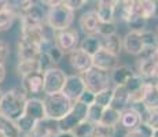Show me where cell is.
<instances>
[{
    "label": "cell",
    "mask_w": 158,
    "mask_h": 137,
    "mask_svg": "<svg viewBox=\"0 0 158 137\" xmlns=\"http://www.w3.org/2000/svg\"><path fill=\"white\" fill-rule=\"evenodd\" d=\"M77 102L83 103V104H85V106H88V107H89V106H92L94 103H95V93L91 92V91H88V89H85V91L83 92V95L78 97Z\"/></svg>",
    "instance_id": "60d3db41"
},
{
    "label": "cell",
    "mask_w": 158,
    "mask_h": 137,
    "mask_svg": "<svg viewBox=\"0 0 158 137\" xmlns=\"http://www.w3.org/2000/svg\"><path fill=\"white\" fill-rule=\"evenodd\" d=\"M111 99H113V88H106L101 92L95 93V104L101 106L103 108L110 107Z\"/></svg>",
    "instance_id": "1f68e13d"
},
{
    "label": "cell",
    "mask_w": 158,
    "mask_h": 137,
    "mask_svg": "<svg viewBox=\"0 0 158 137\" xmlns=\"http://www.w3.org/2000/svg\"><path fill=\"white\" fill-rule=\"evenodd\" d=\"M156 34L158 36V25H157V30H156Z\"/></svg>",
    "instance_id": "db71d44e"
},
{
    "label": "cell",
    "mask_w": 158,
    "mask_h": 137,
    "mask_svg": "<svg viewBox=\"0 0 158 137\" xmlns=\"http://www.w3.org/2000/svg\"><path fill=\"white\" fill-rule=\"evenodd\" d=\"M73 21H74V13L65 4V2H60V4H58L56 7L47 10L45 23L54 32H59V30L72 27Z\"/></svg>",
    "instance_id": "3957f363"
},
{
    "label": "cell",
    "mask_w": 158,
    "mask_h": 137,
    "mask_svg": "<svg viewBox=\"0 0 158 137\" xmlns=\"http://www.w3.org/2000/svg\"><path fill=\"white\" fill-rule=\"evenodd\" d=\"M142 56H147L148 59L151 60V63L158 69V47L153 48V50H146L142 54Z\"/></svg>",
    "instance_id": "f6af8a7d"
},
{
    "label": "cell",
    "mask_w": 158,
    "mask_h": 137,
    "mask_svg": "<svg viewBox=\"0 0 158 137\" xmlns=\"http://www.w3.org/2000/svg\"><path fill=\"white\" fill-rule=\"evenodd\" d=\"M45 118H47V115H45L44 102L41 99H37V97H29L25 103L22 115L14 123L17 126L18 132L21 135L26 136L33 132L37 122L45 119Z\"/></svg>",
    "instance_id": "6da1fadb"
},
{
    "label": "cell",
    "mask_w": 158,
    "mask_h": 137,
    "mask_svg": "<svg viewBox=\"0 0 158 137\" xmlns=\"http://www.w3.org/2000/svg\"><path fill=\"white\" fill-rule=\"evenodd\" d=\"M37 63H39V71L40 73H45L48 70L56 67L55 63L52 62V59H51L50 55L47 52H40V55L37 58Z\"/></svg>",
    "instance_id": "8d00e7d4"
},
{
    "label": "cell",
    "mask_w": 158,
    "mask_h": 137,
    "mask_svg": "<svg viewBox=\"0 0 158 137\" xmlns=\"http://www.w3.org/2000/svg\"><path fill=\"white\" fill-rule=\"evenodd\" d=\"M133 11L140 19L147 22L148 19L156 18L158 11V3L153 2V0H139L133 4Z\"/></svg>",
    "instance_id": "9a60e30c"
},
{
    "label": "cell",
    "mask_w": 158,
    "mask_h": 137,
    "mask_svg": "<svg viewBox=\"0 0 158 137\" xmlns=\"http://www.w3.org/2000/svg\"><path fill=\"white\" fill-rule=\"evenodd\" d=\"M102 48L118 58L121 54V51H123V38H121L118 34L103 37L102 38Z\"/></svg>",
    "instance_id": "83f0119b"
},
{
    "label": "cell",
    "mask_w": 158,
    "mask_h": 137,
    "mask_svg": "<svg viewBox=\"0 0 158 137\" xmlns=\"http://www.w3.org/2000/svg\"><path fill=\"white\" fill-rule=\"evenodd\" d=\"M88 106L83 104L80 102H74L72 106V110L68 112L66 117H63L60 121H58L59 132H73L81 122L87 119Z\"/></svg>",
    "instance_id": "5b68a950"
},
{
    "label": "cell",
    "mask_w": 158,
    "mask_h": 137,
    "mask_svg": "<svg viewBox=\"0 0 158 137\" xmlns=\"http://www.w3.org/2000/svg\"><path fill=\"white\" fill-rule=\"evenodd\" d=\"M136 74L143 77L146 81H154L158 77V69L151 63L147 56H142L136 63Z\"/></svg>",
    "instance_id": "cb8c5ba5"
},
{
    "label": "cell",
    "mask_w": 158,
    "mask_h": 137,
    "mask_svg": "<svg viewBox=\"0 0 158 137\" xmlns=\"http://www.w3.org/2000/svg\"><path fill=\"white\" fill-rule=\"evenodd\" d=\"M142 123V119H140V112L138 111L135 107H128L127 110H124L121 112V118H120V125L127 130H133Z\"/></svg>",
    "instance_id": "ffe728a7"
},
{
    "label": "cell",
    "mask_w": 158,
    "mask_h": 137,
    "mask_svg": "<svg viewBox=\"0 0 158 137\" xmlns=\"http://www.w3.org/2000/svg\"><path fill=\"white\" fill-rule=\"evenodd\" d=\"M133 4L135 0H124V2H115L114 6V23L117 22H124L127 23L129 18L133 15Z\"/></svg>",
    "instance_id": "ac0fdd59"
},
{
    "label": "cell",
    "mask_w": 158,
    "mask_h": 137,
    "mask_svg": "<svg viewBox=\"0 0 158 137\" xmlns=\"http://www.w3.org/2000/svg\"><path fill=\"white\" fill-rule=\"evenodd\" d=\"M63 2H65V4L70 8L73 13L77 11V10H80V8H83L84 6L88 3L87 0H63Z\"/></svg>",
    "instance_id": "ee69618b"
},
{
    "label": "cell",
    "mask_w": 158,
    "mask_h": 137,
    "mask_svg": "<svg viewBox=\"0 0 158 137\" xmlns=\"http://www.w3.org/2000/svg\"><path fill=\"white\" fill-rule=\"evenodd\" d=\"M78 32L73 27H69V29L65 30H59V32H55V47L59 48L63 54H70L72 51H74L77 48L78 42Z\"/></svg>",
    "instance_id": "9c48e42d"
},
{
    "label": "cell",
    "mask_w": 158,
    "mask_h": 137,
    "mask_svg": "<svg viewBox=\"0 0 158 137\" xmlns=\"http://www.w3.org/2000/svg\"><path fill=\"white\" fill-rule=\"evenodd\" d=\"M140 104L147 108H158V91L154 81H147Z\"/></svg>",
    "instance_id": "484cf974"
},
{
    "label": "cell",
    "mask_w": 158,
    "mask_h": 137,
    "mask_svg": "<svg viewBox=\"0 0 158 137\" xmlns=\"http://www.w3.org/2000/svg\"><path fill=\"white\" fill-rule=\"evenodd\" d=\"M23 137H35V136H32V135H26V136H23Z\"/></svg>",
    "instance_id": "f5cc1de1"
},
{
    "label": "cell",
    "mask_w": 158,
    "mask_h": 137,
    "mask_svg": "<svg viewBox=\"0 0 158 137\" xmlns=\"http://www.w3.org/2000/svg\"><path fill=\"white\" fill-rule=\"evenodd\" d=\"M81 78H83L87 89L94 93H98L106 88H110V73L105 71V70L91 67L81 75Z\"/></svg>",
    "instance_id": "8992f818"
},
{
    "label": "cell",
    "mask_w": 158,
    "mask_h": 137,
    "mask_svg": "<svg viewBox=\"0 0 158 137\" xmlns=\"http://www.w3.org/2000/svg\"><path fill=\"white\" fill-rule=\"evenodd\" d=\"M2 97H3V92H2V89H0V100H2Z\"/></svg>",
    "instance_id": "816d5d0a"
},
{
    "label": "cell",
    "mask_w": 158,
    "mask_h": 137,
    "mask_svg": "<svg viewBox=\"0 0 158 137\" xmlns=\"http://www.w3.org/2000/svg\"><path fill=\"white\" fill-rule=\"evenodd\" d=\"M47 54L50 55V58L52 59V62L55 63V66L58 65V63H60V60L63 59V55H65L62 51L59 50V48H56L55 45H52V47H51L50 50L47 51Z\"/></svg>",
    "instance_id": "7bdbcfd3"
},
{
    "label": "cell",
    "mask_w": 158,
    "mask_h": 137,
    "mask_svg": "<svg viewBox=\"0 0 158 137\" xmlns=\"http://www.w3.org/2000/svg\"><path fill=\"white\" fill-rule=\"evenodd\" d=\"M69 59H70L72 67L76 71L81 73V74H84V73L92 67V56H89V55L85 54L78 47L69 54Z\"/></svg>",
    "instance_id": "4fadbf2b"
},
{
    "label": "cell",
    "mask_w": 158,
    "mask_h": 137,
    "mask_svg": "<svg viewBox=\"0 0 158 137\" xmlns=\"http://www.w3.org/2000/svg\"><path fill=\"white\" fill-rule=\"evenodd\" d=\"M140 112V119L142 123L146 125L147 127H150L151 130H157L158 129V108H147L142 104H136L132 106Z\"/></svg>",
    "instance_id": "d4e9b609"
},
{
    "label": "cell",
    "mask_w": 158,
    "mask_h": 137,
    "mask_svg": "<svg viewBox=\"0 0 158 137\" xmlns=\"http://www.w3.org/2000/svg\"><path fill=\"white\" fill-rule=\"evenodd\" d=\"M103 111H105V108L94 103L92 106H89V107H88L87 119L89 121V122H92V123H99V122H101L102 115H103Z\"/></svg>",
    "instance_id": "74e56055"
},
{
    "label": "cell",
    "mask_w": 158,
    "mask_h": 137,
    "mask_svg": "<svg viewBox=\"0 0 158 137\" xmlns=\"http://www.w3.org/2000/svg\"><path fill=\"white\" fill-rule=\"evenodd\" d=\"M133 74H135V71L129 66L118 65L110 71V82L114 87H124Z\"/></svg>",
    "instance_id": "603a6c76"
},
{
    "label": "cell",
    "mask_w": 158,
    "mask_h": 137,
    "mask_svg": "<svg viewBox=\"0 0 158 137\" xmlns=\"http://www.w3.org/2000/svg\"><path fill=\"white\" fill-rule=\"evenodd\" d=\"M85 89H87L85 84H84L81 75L72 74V75H68V78H66L65 88H63L62 93L65 96H68L69 99H70L72 102L74 103V102H77L78 97L83 95V92Z\"/></svg>",
    "instance_id": "8fae6325"
},
{
    "label": "cell",
    "mask_w": 158,
    "mask_h": 137,
    "mask_svg": "<svg viewBox=\"0 0 158 137\" xmlns=\"http://www.w3.org/2000/svg\"><path fill=\"white\" fill-rule=\"evenodd\" d=\"M15 18H17V15L8 7H6L3 11H0V33L10 29V27L13 26Z\"/></svg>",
    "instance_id": "4dcf8cb0"
},
{
    "label": "cell",
    "mask_w": 158,
    "mask_h": 137,
    "mask_svg": "<svg viewBox=\"0 0 158 137\" xmlns=\"http://www.w3.org/2000/svg\"><path fill=\"white\" fill-rule=\"evenodd\" d=\"M55 137H76L72 132H59Z\"/></svg>",
    "instance_id": "7dc6e473"
},
{
    "label": "cell",
    "mask_w": 158,
    "mask_h": 137,
    "mask_svg": "<svg viewBox=\"0 0 158 137\" xmlns=\"http://www.w3.org/2000/svg\"><path fill=\"white\" fill-rule=\"evenodd\" d=\"M6 7H7V2H4V0H0V11H3Z\"/></svg>",
    "instance_id": "c3c4849f"
},
{
    "label": "cell",
    "mask_w": 158,
    "mask_h": 137,
    "mask_svg": "<svg viewBox=\"0 0 158 137\" xmlns=\"http://www.w3.org/2000/svg\"><path fill=\"white\" fill-rule=\"evenodd\" d=\"M40 50L32 42L19 38L18 40V62H23V60H37Z\"/></svg>",
    "instance_id": "7402d4cb"
},
{
    "label": "cell",
    "mask_w": 158,
    "mask_h": 137,
    "mask_svg": "<svg viewBox=\"0 0 158 137\" xmlns=\"http://www.w3.org/2000/svg\"><path fill=\"white\" fill-rule=\"evenodd\" d=\"M58 133H59L58 121L45 118V119L37 122V125L35 126V129H33V132L30 135L35 137H55Z\"/></svg>",
    "instance_id": "e0dca14e"
},
{
    "label": "cell",
    "mask_w": 158,
    "mask_h": 137,
    "mask_svg": "<svg viewBox=\"0 0 158 137\" xmlns=\"http://www.w3.org/2000/svg\"><path fill=\"white\" fill-rule=\"evenodd\" d=\"M17 71L19 75L25 77L30 73L39 71V63L37 60H23V62H18L17 65Z\"/></svg>",
    "instance_id": "d6a6232c"
},
{
    "label": "cell",
    "mask_w": 158,
    "mask_h": 137,
    "mask_svg": "<svg viewBox=\"0 0 158 137\" xmlns=\"http://www.w3.org/2000/svg\"><path fill=\"white\" fill-rule=\"evenodd\" d=\"M28 99V93L23 91L22 87L8 89L7 92L3 93V97L0 100V115L11 122H15L22 115Z\"/></svg>",
    "instance_id": "7a4b0ae2"
},
{
    "label": "cell",
    "mask_w": 158,
    "mask_h": 137,
    "mask_svg": "<svg viewBox=\"0 0 158 137\" xmlns=\"http://www.w3.org/2000/svg\"><path fill=\"white\" fill-rule=\"evenodd\" d=\"M21 87L28 93V96L32 95L33 97L35 95H40V93H43V88H44V74L40 71L30 73V74L22 77Z\"/></svg>",
    "instance_id": "30bf717a"
},
{
    "label": "cell",
    "mask_w": 158,
    "mask_h": 137,
    "mask_svg": "<svg viewBox=\"0 0 158 137\" xmlns=\"http://www.w3.org/2000/svg\"><path fill=\"white\" fill-rule=\"evenodd\" d=\"M140 37H142V42L144 45V51L158 47V36L156 34V32L144 30V32H140Z\"/></svg>",
    "instance_id": "836d02e7"
},
{
    "label": "cell",
    "mask_w": 158,
    "mask_h": 137,
    "mask_svg": "<svg viewBox=\"0 0 158 137\" xmlns=\"http://www.w3.org/2000/svg\"><path fill=\"white\" fill-rule=\"evenodd\" d=\"M80 50H83L89 56H94L99 50H102V37L98 34L94 36H85L84 40L80 42Z\"/></svg>",
    "instance_id": "4316f807"
},
{
    "label": "cell",
    "mask_w": 158,
    "mask_h": 137,
    "mask_svg": "<svg viewBox=\"0 0 158 137\" xmlns=\"http://www.w3.org/2000/svg\"><path fill=\"white\" fill-rule=\"evenodd\" d=\"M153 137H158V129H157V130H154V132H153Z\"/></svg>",
    "instance_id": "f907efd6"
},
{
    "label": "cell",
    "mask_w": 158,
    "mask_h": 137,
    "mask_svg": "<svg viewBox=\"0 0 158 137\" xmlns=\"http://www.w3.org/2000/svg\"><path fill=\"white\" fill-rule=\"evenodd\" d=\"M44 74V88L43 93L45 96L60 93L65 88V82L68 78V74L59 67H54L48 71L43 73Z\"/></svg>",
    "instance_id": "52a82bcc"
},
{
    "label": "cell",
    "mask_w": 158,
    "mask_h": 137,
    "mask_svg": "<svg viewBox=\"0 0 158 137\" xmlns=\"http://www.w3.org/2000/svg\"><path fill=\"white\" fill-rule=\"evenodd\" d=\"M120 118H121V112H118L117 110L107 107L105 108L103 111V115L101 118V122L102 125H106V126H114L117 127V125H120Z\"/></svg>",
    "instance_id": "f1b7e54d"
},
{
    "label": "cell",
    "mask_w": 158,
    "mask_h": 137,
    "mask_svg": "<svg viewBox=\"0 0 158 137\" xmlns=\"http://www.w3.org/2000/svg\"><path fill=\"white\" fill-rule=\"evenodd\" d=\"M114 6L113 0H99L95 3V14L101 22H114Z\"/></svg>",
    "instance_id": "44dd1931"
},
{
    "label": "cell",
    "mask_w": 158,
    "mask_h": 137,
    "mask_svg": "<svg viewBox=\"0 0 158 137\" xmlns=\"http://www.w3.org/2000/svg\"><path fill=\"white\" fill-rule=\"evenodd\" d=\"M117 34V25L114 22H99L98 36L101 37H109V36Z\"/></svg>",
    "instance_id": "f35d334b"
},
{
    "label": "cell",
    "mask_w": 158,
    "mask_h": 137,
    "mask_svg": "<svg viewBox=\"0 0 158 137\" xmlns=\"http://www.w3.org/2000/svg\"><path fill=\"white\" fill-rule=\"evenodd\" d=\"M131 106L129 93L125 87H113V99H111L110 107L117 110L118 112H123Z\"/></svg>",
    "instance_id": "d6986e66"
},
{
    "label": "cell",
    "mask_w": 158,
    "mask_h": 137,
    "mask_svg": "<svg viewBox=\"0 0 158 137\" xmlns=\"http://www.w3.org/2000/svg\"><path fill=\"white\" fill-rule=\"evenodd\" d=\"M124 137H153V130L150 127H147L146 125L140 123L136 129L127 132Z\"/></svg>",
    "instance_id": "ab89813d"
},
{
    "label": "cell",
    "mask_w": 158,
    "mask_h": 137,
    "mask_svg": "<svg viewBox=\"0 0 158 137\" xmlns=\"http://www.w3.org/2000/svg\"><path fill=\"white\" fill-rule=\"evenodd\" d=\"M88 137H94V136H88Z\"/></svg>",
    "instance_id": "11a10c76"
},
{
    "label": "cell",
    "mask_w": 158,
    "mask_h": 137,
    "mask_svg": "<svg viewBox=\"0 0 158 137\" xmlns=\"http://www.w3.org/2000/svg\"><path fill=\"white\" fill-rule=\"evenodd\" d=\"M10 55V47L6 41L0 40V66H6V62Z\"/></svg>",
    "instance_id": "b9f144b4"
},
{
    "label": "cell",
    "mask_w": 158,
    "mask_h": 137,
    "mask_svg": "<svg viewBox=\"0 0 158 137\" xmlns=\"http://www.w3.org/2000/svg\"><path fill=\"white\" fill-rule=\"evenodd\" d=\"M154 85H156V88H157V91H158V77L154 80Z\"/></svg>",
    "instance_id": "681fc988"
},
{
    "label": "cell",
    "mask_w": 158,
    "mask_h": 137,
    "mask_svg": "<svg viewBox=\"0 0 158 137\" xmlns=\"http://www.w3.org/2000/svg\"><path fill=\"white\" fill-rule=\"evenodd\" d=\"M47 11L44 10L41 3L32 2V4L26 8V11L21 15V26L25 27H36L45 23Z\"/></svg>",
    "instance_id": "ba28073f"
},
{
    "label": "cell",
    "mask_w": 158,
    "mask_h": 137,
    "mask_svg": "<svg viewBox=\"0 0 158 137\" xmlns=\"http://www.w3.org/2000/svg\"><path fill=\"white\" fill-rule=\"evenodd\" d=\"M94 126H95V123L89 122L88 119H85L84 122H81L78 125L77 127H76L74 130H73V135L76 137H88V136H92V132H94Z\"/></svg>",
    "instance_id": "d590c367"
},
{
    "label": "cell",
    "mask_w": 158,
    "mask_h": 137,
    "mask_svg": "<svg viewBox=\"0 0 158 137\" xmlns=\"http://www.w3.org/2000/svg\"><path fill=\"white\" fill-rule=\"evenodd\" d=\"M0 137H2V136H0Z\"/></svg>",
    "instance_id": "9f6ffc18"
},
{
    "label": "cell",
    "mask_w": 158,
    "mask_h": 137,
    "mask_svg": "<svg viewBox=\"0 0 158 137\" xmlns=\"http://www.w3.org/2000/svg\"><path fill=\"white\" fill-rule=\"evenodd\" d=\"M118 58L111 55L110 52H107L106 50H99L98 52L92 56V67L105 70V71L110 73L115 66H118Z\"/></svg>",
    "instance_id": "5bb4252c"
},
{
    "label": "cell",
    "mask_w": 158,
    "mask_h": 137,
    "mask_svg": "<svg viewBox=\"0 0 158 137\" xmlns=\"http://www.w3.org/2000/svg\"><path fill=\"white\" fill-rule=\"evenodd\" d=\"M0 136L2 137H21V133L18 132L14 122L6 119L0 115Z\"/></svg>",
    "instance_id": "f546056e"
},
{
    "label": "cell",
    "mask_w": 158,
    "mask_h": 137,
    "mask_svg": "<svg viewBox=\"0 0 158 137\" xmlns=\"http://www.w3.org/2000/svg\"><path fill=\"white\" fill-rule=\"evenodd\" d=\"M123 50L132 56H142L144 52V45L142 42L140 32H128L123 38Z\"/></svg>",
    "instance_id": "7c38bea8"
},
{
    "label": "cell",
    "mask_w": 158,
    "mask_h": 137,
    "mask_svg": "<svg viewBox=\"0 0 158 137\" xmlns=\"http://www.w3.org/2000/svg\"><path fill=\"white\" fill-rule=\"evenodd\" d=\"M43 102H44V108H45L47 118L54 119V121H60L63 117H66L73 106V102L68 96L63 95L62 92L45 96L43 99Z\"/></svg>",
    "instance_id": "277c9868"
},
{
    "label": "cell",
    "mask_w": 158,
    "mask_h": 137,
    "mask_svg": "<svg viewBox=\"0 0 158 137\" xmlns=\"http://www.w3.org/2000/svg\"><path fill=\"white\" fill-rule=\"evenodd\" d=\"M6 78V66H0V84L4 81Z\"/></svg>",
    "instance_id": "bcb514c9"
},
{
    "label": "cell",
    "mask_w": 158,
    "mask_h": 137,
    "mask_svg": "<svg viewBox=\"0 0 158 137\" xmlns=\"http://www.w3.org/2000/svg\"><path fill=\"white\" fill-rule=\"evenodd\" d=\"M115 132H117V127L114 126H106V125H102V123H95L92 136L94 137H114Z\"/></svg>",
    "instance_id": "e575fe53"
},
{
    "label": "cell",
    "mask_w": 158,
    "mask_h": 137,
    "mask_svg": "<svg viewBox=\"0 0 158 137\" xmlns=\"http://www.w3.org/2000/svg\"><path fill=\"white\" fill-rule=\"evenodd\" d=\"M99 18L98 15L95 14L94 10L85 11L80 15V19H78V23H80V27L85 36H94L98 34V26H99Z\"/></svg>",
    "instance_id": "2e32d148"
}]
</instances>
